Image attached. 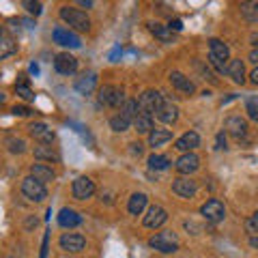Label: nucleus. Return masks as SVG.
<instances>
[{"label":"nucleus","instance_id":"c03bdc74","mask_svg":"<svg viewBox=\"0 0 258 258\" xmlns=\"http://www.w3.org/2000/svg\"><path fill=\"white\" fill-rule=\"evenodd\" d=\"M249 60H252L254 64H258V47H254V50L249 52Z\"/></svg>","mask_w":258,"mask_h":258},{"label":"nucleus","instance_id":"37998d69","mask_svg":"<svg viewBox=\"0 0 258 258\" xmlns=\"http://www.w3.org/2000/svg\"><path fill=\"white\" fill-rule=\"evenodd\" d=\"M47 239H50V237H43V245H41V256H39V258H45L47 256Z\"/></svg>","mask_w":258,"mask_h":258},{"label":"nucleus","instance_id":"b1692460","mask_svg":"<svg viewBox=\"0 0 258 258\" xmlns=\"http://www.w3.org/2000/svg\"><path fill=\"white\" fill-rule=\"evenodd\" d=\"M58 224L62 228H76V226L82 224V215L74 211V209H62L58 213Z\"/></svg>","mask_w":258,"mask_h":258},{"label":"nucleus","instance_id":"58836bf2","mask_svg":"<svg viewBox=\"0 0 258 258\" xmlns=\"http://www.w3.org/2000/svg\"><path fill=\"white\" fill-rule=\"evenodd\" d=\"M11 112H13L15 116H28L32 110H30V108H26V106H13V110H11Z\"/></svg>","mask_w":258,"mask_h":258},{"label":"nucleus","instance_id":"5701e85b","mask_svg":"<svg viewBox=\"0 0 258 258\" xmlns=\"http://www.w3.org/2000/svg\"><path fill=\"white\" fill-rule=\"evenodd\" d=\"M147 203H149L147 194L136 191V194H132V198H129V203H127V211L132 215H140L144 209H147Z\"/></svg>","mask_w":258,"mask_h":258},{"label":"nucleus","instance_id":"f257e3e1","mask_svg":"<svg viewBox=\"0 0 258 258\" xmlns=\"http://www.w3.org/2000/svg\"><path fill=\"white\" fill-rule=\"evenodd\" d=\"M228 60H230L228 45L220 41V39H211V41H209V62L215 67V71L226 74V71H228Z\"/></svg>","mask_w":258,"mask_h":258},{"label":"nucleus","instance_id":"7ed1b4c3","mask_svg":"<svg viewBox=\"0 0 258 258\" xmlns=\"http://www.w3.org/2000/svg\"><path fill=\"white\" fill-rule=\"evenodd\" d=\"M60 20L64 24H69V28H74V30H80V32L91 30V20H88V15L80 9H74V7H60Z\"/></svg>","mask_w":258,"mask_h":258},{"label":"nucleus","instance_id":"dca6fc26","mask_svg":"<svg viewBox=\"0 0 258 258\" xmlns=\"http://www.w3.org/2000/svg\"><path fill=\"white\" fill-rule=\"evenodd\" d=\"M95 86H97V74L95 71H86V74H82L76 80V91L80 95H91L95 91Z\"/></svg>","mask_w":258,"mask_h":258},{"label":"nucleus","instance_id":"4be33fe9","mask_svg":"<svg viewBox=\"0 0 258 258\" xmlns=\"http://www.w3.org/2000/svg\"><path fill=\"white\" fill-rule=\"evenodd\" d=\"M226 74L230 76V80L235 84H243L245 82V64H243V60H241V58H232L228 62V71H226Z\"/></svg>","mask_w":258,"mask_h":258},{"label":"nucleus","instance_id":"f704fd0d","mask_svg":"<svg viewBox=\"0 0 258 258\" xmlns=\"http://www.w3.org/2000/svg\"><path fill=\"white\" fill-rule=\"evenodd\" d=\"M7 149H9V153H24L26 151V142L22 138H7Z\"/></svg>","mask_w":258,"mask_h":258},{"label":"nucleus","instance_id":"393cba45","mask_svg":"<svg viewBox=\"0 0 258 258\" xmlns=\"http://www.w3.org/2000/svg\"><path fill=\"white\" fill-rule=\"evenodd\" d=\"M15 52H18V43L13 41V37L9 32L3 30V35H0V58H9Z\"/></svg>","mask_w":258,"mask_h":258},{"label":"nucleus","instance_id":"aec40b11","mask_svg":"<svg viewBox=\"0 0 258 258\" xmlns=\"http://www.w3.org/2000/svg\"><path fill=\"white\" fill-rule=\"evenodd\" d=\"M157 118L166 125H172V123H176V118H179V108H176L172 101H164V106L157 110Z\"/></svg>","mask_w":258,"mask_h":258},{"label":"nucleus","instance_id":"4468645a","mask_svg":"<svg viewBox=\"0 0 258 258\" xmlns=\"http://www.w3.org/2000/svg\"><path fill=\"white\" fill-rule=\"evenodd\" d=\"M176 170H179L181 174H191V172H196L198 168H200V157L196 155V153H183V155L176 159Z\"/></svg>","mask_w":258,"mask_h":258},{"label":"nucleus","instance_id":"2f4dec72","mask_svg":"<svg viewBox=\"0 0 258 258\" xmlns=\"http://www.w3.org/2000/svg\"><path fill=\"white\" fill-rule=\"evenodd\" d=\"M35 157L37 159H47V161H58V153L45 144V147H37L35 149Z\"/></svg>","mask_w":258,"mask_h":258},{"label":"nucleus","instance_id":"ddd939ff","mask_svg":"<svg viewBox=\"0 0 258 258\" xmlns=\"http://www.w3.org/2000/svg\"><path fill=\"white\" fill-rule=\"evenodd\" d=\"M172 191L181 198H194L198 191V183L191 181L189 176H179V179H174V183H172Z\"/></svg>","mask_w":258,"mask_h":258},{"label":"nucleus","instance_id":"09e8293b","mask_svg":"<svg viewBox=\"0 0 258 258\" xmlns=\"http://www.w3.org/2000/svg\"><path fill=\"white\" fill-rule=\"evenodd\" d=\"M78 7H86V9H91L93 3H91V0H78Z\"/></svg>","mask_w":258,"mask_h":258},{"label":"nucleus","instance_id":"a18cd8bd","mask_svg":"<svg viewBox=\"0 0 258 258\" xmlns=\"http://www.w3.org/2000/svg\"><path fill=\"white\" fill-rule=\"evenodd\" d=\"M28 71H30V76H39V64H37V62H32L30 67H28Z\"/></svg>","mask_w":258,"mask_h":258},{"label":"nucleus","instance_id":"2eb2a0df","mask_svg":"<svg viewBox=\"0 0 258 258\" xmlns=\"http://www.w3.org/2000/svg\"><path fill=\"white\" fill-rule=\"evenodd\" d=\"M28 129H30V136H32V138H35L37 142H41L43 147H45V144H52L54 138H56L54 129L47 127L45 123H32Z\"/></svg>","mask_w":258,"mask_h":258},{"label":"nucleus","instance_id":"c9c22d12","mask_svg":"<svg viewBox=\"0 0 258 258\" xmlns=\"http://www.w3.org/2000/svg\"><path fill=\"white\" fill-rule=\"evenodd\" d=\"M241 11L245 13L247 20H254V18H258V3H245V5H241Z\"/></svg>","mask_w":258,"mask_h":258},{"label":"nucleus","instance_id":"a878e982","mask_svg":"<svg viewBox=\"0 0 258 258\" xmlns=\"http://www.w3.org/2000/svg\"><path fill=\"white\" fill-rule=\"evenodd\" d=\"M134 127H136V132L138 134H151L153 132V114L151 112L140 110V114L136 116V120H134Z\"/></svg>","mask_w":258,"mask_h":258},{"label":"nucleus","instance_id":"6ab92c4d","mask_svg":"<svg viewBox=\"0 0 258 258\" xmlns=\"http://www.w3.org/2000/svg\"><path fill=\"white\" fill-rule=\"evenodd\" d=\"M226 132L241 140L247 134V123L241 116H228L226 118Z\"/></svg>","mask_w":258,"mask_h":258},{"label":"nucleus","instance_id":"6e6552de","mask_svg":"<svg viewBox=\"0 0 258 258\" xmlns=\"http://www.w3.org/2000/svg\"><path fill=\"white\" fill-rule=\"evenodd\" d=\"M52 39H54V43H58L62 47H80L82 45V41H80V37L76 35L74 30H69V28H54L52 30Z\"/></svg>","mask_w":258,"mask_h":258},{"label":"nucleus","instance_id":"49530a36","mask_svg":"<svg viewBox=\"0 0 258 258\" xmlns=\"http://www.w3.org/2000/svg\"><path fill=\"white\" fill-rule=\"evenodd\" d=\"M249 80H252V84H256V86H258V67L252 71V74H249Z\"/></svg>","mask_w":258,"mask_h":258},{"label":"nucleus","instance_id":"79ce46f5","mask_svg":"<svg viewBox=\"0 0 258 258\" xmlns=\"http://www.w3.org/2000/svg\"><path fill=\"white\" fill-rule=\"evenodd\" d=\"M217 149H226V136H224V132L217 134Z\"/></svg>","mask_w":258,"mask_h":258},{"label":"nucleus","instance_id":"423d86ee","mask_svg":"<svg viewBox=\"0 0 258 258\" xmlns=\"http://www.w3.org/2000/svg\"><path fill=\"white\" fill-rule=\"evenodd\" d=\"M200 215H203L207 222L217 224V222H222L226 217V207H224L222 200L211 198V200H207V203L200 207Z\"/></svg>","mask_w":258,"mask_h":258},{"label":"nucleus","instance_id":"39448f33","mask_svg":"<svg viewBox=\"0 0 258 258\" xmlns=\"http://www.w3.org/2000/svg\"><path fill=\"white\" fill-rule=\"evenodd\" d=\"M22 194L28 200H32V203H43V200L47 198L45 185L41 181H37L35 176H26V179L22 181Z\"/></svg>","mask_w":258,"mask_h":258},{"label":"nucleus","instance_id":"7c9ffc66","mask_svg":"<svg viewBox=\"0 0 258 258\" xmlns=\"http://www.w3.org/2000/svg\"><path fill=\"white\" fill-rule=\"evenodd\" d=\"M120 114H125L129 120H136V116L140 114V103L136 101V99H127L125 106L120 108Z\"/></svg>","mask_w":258,"mask_h":258},{"label":"nucleus","instance_id":"4c0bfd02","mask_svg":"<svg viewBox=\"0 0 258 258\" xmlns=\"http://www.w3.org/2000/svg\"><path fill=\"white\" fill-rule=\"evenodd\" d=\"M22 7H26V11L32 13V15H39V13H41V9H43L41 3H32V0H24Z\"/></svg>","mask_w":258,"mask_h":258},{"label":"nucleus","instance_id":"de8ad7c7","mask_svg":"<svg viewBox=\"0 0 258 258\" xmlns=\"http://www.w3.org/2000/svg\"><path fill=\"white\" fill-rule=\"evenodd\" d=\"M249 245H252L254 249H258V235H252V237H249Z\"/></svg>","mask_w":258,"mask_h":258},{"label":"nucleus","instance_id":"ea45409f","mask_svg":"<svg viewBox=\"0 0 258 258\" xmlns=\"http://www.w3.org/2000/svg\"><path fill=\"white\" fill-rule=\"evenodd\" d=\"M129 147H132V149H129V151H132V155H138V157L142 155V151H144V149H142V144H140V142H132Z\"/></svg>","mask_w":258,"mask_h":258},{"label":"nucleus","instance_id":"a19ab883","mask_svg":"<svg viewBox=\"0 0 258 258\" xmlns=\"http://www.w3.org/2000/svg\"><path fill=\"white\" fill-rule=\"evenodd\" d=\"M168 28L174 30V32H181V30H183V22H181V20H170V24H168Z\"/></svg>","mask_w":258,"mask_h":258},{"label":"nucleus","instance_id":"20e7f679","mask_svg":"<svg viewBox=\"0 0 258 258\" xmlns=\"http://www.w3.org/2000/svg\"><path fill=\"white\" fill-rule=\"evenodd\" d=\"M125 93L123 88L118 86H112V84H106L99 88V106L103 108H120L125 106Z\"/></svg>","mask_w":258,"mask_h":258},{"label":"nucleus","instance_id":"412c9836","mask_svg":"<svg viewBox=\"0 0 258 258\" xmlns=\"http://www.w3.org/2000/svg\"><path fill=\"white\" fill-rule=\"evenodd\" d=\"M30 176H35L37 181H41L45 185L47 181L56 179V172L52 170V166H47V164H32L30 166Z\"/></svg>","mask_w":258,"mask_h":258},{"label":"nucleus","instance_id":"1a4fd4ad","mask_svg":"<svg viewBox=\"0 0 258 258\" xmlns=\"http://www.w3.org/2000/svg\"><path fill=\"white\" fill-rule=\"evenodd\" d=\"M164 101L166 99H164V95H161L159 91H144L138 103H140V110L151 112V114L155 112V114H157V110L164 106Z\"/></svg>","mask_w":258,"mask_h":258},{"label":"nucleus","instance_id":"473e14b6","mask_svg":"<svg viewBox=\"0 0 258 258\" xmlns=\"http://www.w3.org/2000/svg\"><path fill=\"white\" fill-rule=\"evenodd\" d=\"M15 93H18L24 101H35V93L30 91V86L26 84V80H22V82L15 84Z\"/></svg>","mask_w":258,"mask_h":258},{"label":"nucleus","instance_id":"f03ea898","mask_svg":"<svg viewBox=\"0 0 258 258\" xmlns=\"http://www.w3.org/2000/svg\"><path fill=\"white\" fill-rule=\"evenodd\" d=\"M149 245L161 254H174L179 249V237L172 230H161L149 239Z\"/></svg>","mask_w":258,"mask_h":258},{"label":"nucleus","instance_id":"c756f323","mask_svg":"<svg viewBox=\"0 0 258 258\" xmlns=\"http://www.w3.org/2000/svg\"><path fill=\"white\" fill-rule=\"evenodd\" d=\"M132 123H134V120H129L125 114H120V112H118L116 116L110 118V127L114 129V132H118V134H120V132H127V129L132 127Z\"/></svg>","mask_w":258,"mask_h":258},{"label":"nucleus","instance_id":"e433bc0d","mask_svg":"<svg viewBox=\"0 0 258 258\" xmlns=\"http://www.w3.org/2000/svg\"><path fill=\"white\" fill-rule=\"evenodd\" d=\"M245 230L249 232V235H258V211L252 213L245 220Z\"/></svg>","mask_w":258,"mask_h":258},{"label":"nucleus","instance_id":"c85d7f7f","mask_svg":"<svg viewBox=\"0 0 258 258\" xmlns=\"http://www.w3.org/2000/svg\"><path fill=\"white\" fill-rule=\"evenodd\" d=\"M170 164H172V161L168 159L166 155H157V153H153V155L149 157V168H151V170H168Z\"/></svg>","mask_w":258,"mask_h":258},{"label":"nucleus","instance_id":"9d476101","mask_svg":"<svg viewBox=\"0 0 258 258\" xmlns=\"http://www.w3.org/2000/svg\"><path fill=\"white\" fill-rule=\"evenodd\" d=\"M58 245H60V249H64V252L78 254V252L84 249L86 239L82 235H78V232H64V235L60 237V241H58Z\"/></svg>","mask_w":258,"mask_h":258},{"label":"nucleus","instance_id":"9b49d317","mask_svg":"<svg viewBox=\"0 0 258 258\" xmlns=\"http://www.w3.org/2000/svg\"><path fill=\"white\" fill-rule=\"evenodd\" d=\"M168 222V213H166V209L164 207H159V205H153V207H149V211H147V215H144V226L147 228H159V226H164Z\"/></svg>","mask_w":258,"mask_h":258},{"label":"nucleus","instance_id":"f3484780","mask_svg":"<svg viewBox=\"0 0 258 258\" xmlns=\"http://www.w3.org/2000/svg\"><path fill=\"white\" fill-rule=\"evenodd\" d=\"M170 84L176 88V91H181L185 95H191L194 91H196L194 82L185 74H181V71H172V74H170Z\"/></svg>","mask_w":258,"mask_h":258},{"label":"nucleus","instance_id":"a211bd4d","mask_svg":"<svg viewBox=\"0 0 258 258\" xmlns=\"http://www.w3.org/2000/svg\"><path fill=\"white\" fill-rule=\"evenodd\" d=\"M196 147H200V136L196 132H187L183 134L179 140L174 142V149H179L181 153H191Z\"/></svg>","mask_w":258,"mask_h":258},{"label":"nucleus","instance_id":"cd10ccee","mask_svg":"<svg viewBox=\"0 0 258 258\" xmlns=\"http://www.w3.org/2000/svg\"><path fill=\"white\" fill-rule=\"evenodd\" d=\"M149 30L153 32V37H157L161 43H170L172 41V30L164 26V24L159 22H149Z\"/></svg>","mask_w":258,"mask_h":258},{"label":"nucleus","instance_id":"0eeeda50","mask_svg":"<svg viewBox=\"0 0 258 258\" xmlns=\"http://www.w3.org/2000/svg\"><path fill=\"white\" fill-rule=\"evenodd\" d=\"M54 69L62 76H74L78 71V58L71 56L69 52H60L54 56Z\"/></svg>","mask_w":258,"mask_h":258},{"label":"nucleus","instance_id":"72a5a7b5","mask_svg":"<svg viewBox=\"0 0 258 258\" xmlns=\"http://www.w3.org/2000/svg\"><path fill=\"white\" fill-rule=\"evenodd\" d=\"M245 112L252 120H258V97H247L245 99Z\"/></svg>","mask_w":258,"mask_h":258},{"label":"nucleus","instance_id":"bb28decb","mask_svg":"<svg viewBox=\"0 0 258 258\" xmlns=\"http://www.w3.org/2000/svg\"><path fill=\"white\" fill-rule=\"evenodd\" d=\"M170 140H172V132H168V129H153L149 134V144L153 149L164 147V144L170 142Z\"/></svg>","mask_w":258,"mask_h":258},{"label":"nucleus","instance_id":"f8f14e48","mask_svg":"<svg viewBox=\"0 0 258 258\" xmlns=\"http://www.w3.org/2000/svg\"><path fill=\"white\" fill-rule=\"evenodd\" d=\"M71 194H74L76 200L91 198L95 194V183L88 179V176H78V179L74 181V185H71Z\"/></svg>","mask_w":258,"mask_h":258}]
</instances>
